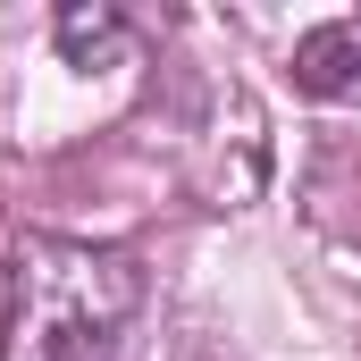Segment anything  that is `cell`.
<instances>
[{"label":"cell","mask_w":361,"mask_h":361,"mask_svg":"<svg viewBox=\"0 0 361 361\" xmlns=\"http://www.w3.org/2000/svg\"><path fill=\"white\" fill-rule=\"evenodd\" d=\"M143 302V261L76 244V235H25L8 252L0 302V361H101Z\"/></svg>","instance_id":"1"},{"label":"cell","mask_w":361,"mask_h":361,"mask_svg":"<svg viewBox=\"0 0 361 361\" xmlns=\"http://www.w3.org/2000/svg\"><path fill=\"white\" fill-rule=\"evenodd\" d=\"M294 92L328 101V109L361 101V17H328V25H311L294 42Z\"/></svg>","instance_id":"2"},{"label":"cell","mask_w":361,"mask_h":361,"mask_svg":"<svg viewBox=\"0 0 361 361\" xmlns=\"http://www.w3.org/2000/svg\"><path fill=\"white\" fill-rule=\"evenodd\" d=\"M51 34H59V51H68L76 68H101V59H109V51L126 42V17H118L109 0H92V8H85V0H68Z\"/></svg>","instance_id":"3"}]
</instances>
